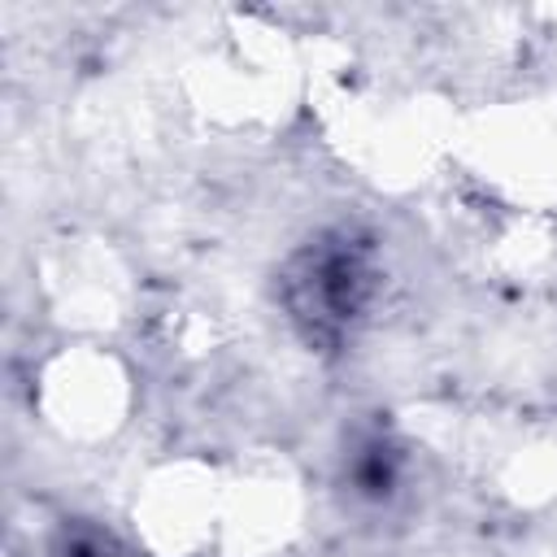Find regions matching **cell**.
Masks as SVG:
<instances>
[{
  "instance_id": "6da1fadb",
  "label": "cell",
  "mask_w": 557,
  "mask_h": 557,
  "mask_svg": "<svg viewBox=\"0 0 557 557\" xmlns=\"http://www.w3.org/2000/svg\"><path fill=\"white\" fill-rule=\"evenodd\" d=\"M300 531V483L283 457H252L222 474L218 544L239 557H274Z\"/></svg>"
},
{
  "instance_id": "7a4b0ae2",
  "label": "cell",
  "mask_w": 557,
  "mask_h": 557,
  "mask_svg": "<svg viewBox=\"0 0 557 557\" xmlns=\"http://www.w3.org/2000/svg\"><path fill=\"white\" fill-rule=\"evenodd\" d=\"M222 522V474L200 461L161 466L139 500H135V531L152 553L187 557L218 540Z\"/></svg>"
},
{
  "instance_id": "3957f363",
  "label": "cell",
  "mask_w": 557,
  "mask_h": 557,
  "mask_svg": "<svg viewBox=\"0 0 557 557\" xmlns=\"http://www.w3.org/2000/svg\"><path fill=\"white\" fill-rule=\"evenodd\" d=\"M39 400L57 431H65L74 440H96L122 422L126 374L109 352L70 348L44 370Z\"/></svg>"
}]
</instances>
